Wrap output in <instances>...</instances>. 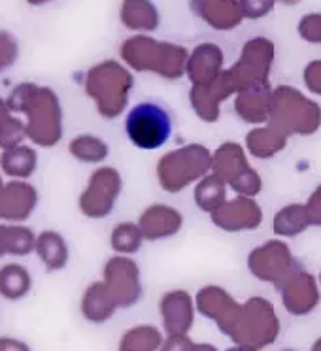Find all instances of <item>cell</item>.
Segmentation results:
<instances>
[{
    "label": "cell",
    "mask_w": 321,
    "mask_h": 351,
    "mask_svg": "<svg viewBox=\"0 0 321 351\" xmlns=\"http://www.w3.org/2000/svg\"><path fill=\"white\" fill-rule=\"evenodd\" d=\"M268 121L283 134H313L321 125V108L289 85H282L270 97Z\"/></svg>",
    "instance_id": "6da1fadb"
},
{
    "label": "cell",
    "mask_w": 321,
    "mask_h": 351,
    "mask_svg": "<svg viewBox=\"0 0 321 351\" xmlns=\"http://www.w3.org/2000/svg\"><path fill=\"white\" fill-rule=\"evenodd\" d=\"M278 332L280 321L276 317L272 304L265 298L253 297L250 298V302L242 306V312L235 325V330L230 332V338L244 348L259 350L274 342Z\"/></svg>",
    "instance_id": "7a4b0ae2"
},
{
    "label": "cell",
    "mask_w": 321,
    "mask_h": 351,
    "mask_svg": "<svg viewBox=\"0 0 321 351\" xmlns=\"http://www.w3.org/2000/svg\"><path fill=\"white\" fill-rule=\"evenodd\" d=\"M130 144L138 149H157L169 142L172 132V117L155 102H142L130 110L125 121Z\"/></svg>",
    "instance_id": "3957f363"
},
{
    "label": "cell",
    "mask_w": 321,
    "mask_h": 351,
    "mask_svg": "<svg viewBox=\"0 0 321 351\" xmlns=\"http://www.w3.org/2000/svg\"><path fill=\"white\" fill-rule=\"evenodd\" d=\"M272 59H274V44L270 40L263 36L250 40L242 49L240 61L229 70L237 85V91L248 85L268 82Z\"/></svg>",
    "instance_id": "277c9868"
},
{
    "label": "cell",
    "mask_w": 321,
    "mask_h": 351,
    "mask_svg": "<svg viewBox=\"0 0 321 351\" xmlns=\"http://www.w3.org/2000/svg\"><path fill=\"white\" fill-rule=\"evenodd\" d=\"M276 287L282 293L285 308L293 315H306L316 308L318 300H320L313 278L297 265L276 283Z\"/></svg>",
    "instance_id": "5b68a950"
},
{
    "label": "cell",
    "mask_w": 321,
    "mask_h": 351,
    "mask_svg": "<svg viewBox=\"0 0 321 351\" xmlns=\"http://www.w3.org/2000/svg\"><path fill=\"white\" fill-rule=\"evenodd\" d=\"M248 265L259 280L278 283L291 268L297 265V261L291 257L287 245L278 240H272V242L253 250L248 259Z\"/></svg>",
    "instance_id": "8992f818"
},
{
    "label": "cell",
    "mask_w": 321,
    "mask_h": 351,
    "mask_svg": "<svg viewBox=\"0 0 321 351\" xmlns=\"http://www.w3.org/2000/svg\"><path fill=\"white\" fill-rule=\"evenodd\" d=\"M214 223L225 230H253L257 229L263 219L261 208L253 202L252 197H238L229 204L214 210Z\"/></svg>",
    "instance_id": "52a82bcc"
},
{
    "label": "cell",
    "mask_w": 321,
    "mask_h": 351,
    "mask_svg": "<svg viewBox=\"0 0 321 351\" xmlns=\"http://www.w3.org/2000/svg\"><path fill=\"white\" fill-rule=\"evenodd\" d=\"M193 12L217 31L237 29L244 21L238 0H191Z\"/></svg>",
    "instance_id": "ba28073f"
},
{
    "label": "cell",
    "mask_w": 321,
    "mask_h": 351,
    "mask_svg": "<svg viewBox=\"0 0 321 351\" xmlns=\"http://www.w3.org/2000/svg\"><path fill=\"white\" fill-rule=\"evenodd\" d=\"M270 85L268 82L248 85L238 91L237 112L248 123H265L268 121L270 112Z\"/></svg>",
    "instance_id": "9c48e42d"
},
{
    "label": "cell",
    "mask_w": 321,
    "mask_h": 351,
    "mask_svg": "<svg viewBox=\"0 0 321 351\" xmlns=\"http://www.w3.org/2000/svg\"><path fill=\"white\" fill-rule=\"evenodd\" d=\"M214 168L222 180L229 182V184H235L238 178L252 167L246 162V155L240 145L225 144L215 153Z\"/></svg>",
    "instance_id": "30bf717a"
},
{
    "label": "cell",
    "mask_w": 321,
    "mask_h": 351,
    "mask_svg": "<svg viewBox=\"0 0 321 351\" xmlns=\"http://www.w3.org/2000/svg\"><path fill=\"white\" fill-rule=\"evenodd\" d=\"M248 149L259 159H268L278 152H282L287 144V134L276 129L274 125H268L267 129H255L248 134Z\"/></svg>",
    "instance_id": "8fae6325"
},
{
    "label": "cell",
    "mask_w": 321,
    "mask_h": 351,
    "mask_svg": "<svg viewBox=\"0 0 321 351\" xmlns=\"http://www.w3.org/2000/svg\"><path fill=\"white\" fill-rule=\"evenodd\" d=\"M310 215L302 204H289L280 210L274 217V234L278 237H295L308 229Z\"/></svg>",
    "instance_id": "7c38bea8"
},
{
    "label": "cell",
    "mask_w": 321,
    "mask_h": 351,
    "mask_svg": "<svg viewBox=\"0 0 321 351\" xmlns=\"http://www.w3.org/2000/svg\"><path fill=\"white\" fill-rule=\"evenodd\" d=\"M225 200V185L219 176H212L206 182H202L197 189V202L202 210H215Z\"/></svg>",
    "instance_id": "4fadbf2b"
},
{
    "label": "cell",
    "mask_w": 321,
    "mask_h": 351,
    "mask_svg": "<svg viewBox=\"0 0 321 351\" xmlns=\"http://www.w3.org/2000/svg\"><path fill=\"white\" fill-rule=\"evenodd\" d=\"M125 10L129 19H136V25H144L145 29H155L157 12L150 0H125Z\"/></svg>",
    "instance_id": "5bb4252c"
},
{
    "label": "cell",
    "mask_w": 321,
    "mask_h": 351,
    "mask_svg": "<svg viewBox=\"0 0 321 351\" xmlns=\"http://www.w3.org/2000/svg\"><path fill=\"white\" fill-rule=\"evenodd\" d=\"M298 34L310 42L321 44V14H308L298 21Z\"/></svg>",
    "instance_id": "9a60e30c"
},
{
    "label": "cell",
    "mask_w": 321,
    "mask_h": 351,
    "mask_svg": "<svg viewBox=\"0 0 321 351\" xmlns=\"http://www.w3.org/2000/svg\"><path fill=\"white\" fill-rule=\"evenodd\" d=\"M244 19H261L274 10L276 0H238Z\"/></svg>",
    "instance_id": "2e32d148"
},
{
    "label": "cell",
    "mask_w": 321,
    "mask_h": 351,
    "mask_svg": "<svg viewBox=\"0 0 321 351\" xmlns=\"http://www.w3.org/2000/svg\"><path fill=\"white\" fill-rule=\"evenodd\" d=\"M305 84L316 95H321V61L310 62L305 70Z\"/></svg>",
    "instance_id": "e0dca14e"
},
{
    "label": "cell",
    "mask_w": 321,
    "mask_h": 351,
    "mask_svg": "<svg viewBox=\"0 0 321 351\" xmlns=\"http://www.w3.org/2000/svg\"><path fill=\"white\" fill-rule=\"evenodd\" d=\"M308 215H310V225H321V187L316 189L312 199L308 200Z\"/></svg>",
    "instance_id": "ac0fdd59"
},
{
    "label": "cell",
    "mask_w": 321,
    "mask_h": 351,
    "mask_svg": "<svg viewBox=\"0 0 321 351\" xmlns=\"http://www.w3.org/2000/svg\"><path fill=\"white\" fill-rule=\"evenodd\" d=\"M276 2H280V4H285V6H295V4H298L300 0H276Z\"/></svg>",
    "instance_id": "d6986e66"
},
{
    "label": "cell",
    "mask_w": 321,
    "mask_h": 351,
    "mask_svg": "<svg viewBox=\"0 0 321 351\" xmlns=\"http://www.w3.org/2000/svg\"><path fill=\"white\" fill-rule=\"evenodd\" d=\"M32 4H42V2H47V0H29Z\"/></svg>",
    "instance_id": "ffe728a7"
}]
</instances>
